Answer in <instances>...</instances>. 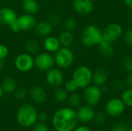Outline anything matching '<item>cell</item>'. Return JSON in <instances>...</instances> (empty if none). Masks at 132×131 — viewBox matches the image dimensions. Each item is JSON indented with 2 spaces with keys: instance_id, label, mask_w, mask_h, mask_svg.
Returning <instances> with one entry per match:
<instances>
[{
  "instance_id": "obj_1",
  "label": "cell",
  "mask_w": 132,
  "mask_h": 131,
  "mask_svg": "<svg viewBox=\"0 0 132 131\" xmlns=\"http://www.w3.org/2000/svg\"><path fill=\"white\" fill-rule=\"evenodd\" d=\"M78 122L77 111L71 107H63L57 110L52 119V124L56 131H73Z\"/></svg>"
},
{
  "instance_id": "obj_2",
  "label": "cell",
  "mask_w": 132,
  "mask_h": 131,
  "mask_svg": "<svg viewBox=\"0 0 132 131\" xmlns=\"http://www.w3.org/2000/svg\"><path fill=\"white\" fill-rule=\"evenodd\" d=\"M38 120V112L36 107L30 103L22 105L17 111L16 120L23 127H29L34 125Z\"/></svg>"
},
{
  "instance_id": "obj_3",
  "label": "cell",
  "mask_w": 132,
  "mask_h": 131,
  "mask_svg": "<svg viewBox=\"0 0 132 131\" xmlns=\"http://www.w3.org/2000/svg\"><path fill=\"white\" fill-rule=\"evenodd\" d=\"M102 40V32L95 25H88L80 34V41L87 47H94L98 46Z\"/></svg>"
},
{
  "instance_id": "obj_4",
  "label": "cell",
  "mask_w": 132,
  "mask_h": 131,
  "mask_svg": "<svg viewBox=\"0 0 132 131\" xmlns=\"http://www.w3.org/2000/svg\"><path fill=\"white\" fill-rule=\"evenodd\" d=\"M93 72L86 66L76 68L72 74V80L76 83L79 89H84L92 83Z\"/></svg>"
},
{
  "instance_id": "obj_5",
  "label": "cell",
  "mask_w": 132,
  "mask_h": 131,
  "mask_svg": "<svg viewBox=\"0 0 132 131\" xmlns=\"http://www.w3.org/2000/svg\"><path fill=\"white\" fill-rule=\"evenodd\" d=\"M56 65L60 69H68L74 62V54L68 47H60L54 53Z\"/></svg>"
},
{
  "instance_id": "obj_6",
  "label": "cell",
  "mask_w": 132,
  "mask_h": 131,
  "mask_svg": "<svg viewBox=\"0 0 132 131\" xmlns=\"http://www.w3.org/2000/svg\"><path fill=\"white\" fill-rule=\"evenodd\" d=\"M34 65L38 70L46 73L56 65L54 56L48 52L38 53L34 58Z\"/></svg>"
},
{
  "instance_id": "obj_7",
  "label": "cell",
  "mask_w": 132,
  "mask_h": 131,
  "mask_svg": "<svg viewBox=\"0 0 132 131\" xmlns=\"http://www.w3.org/2000/svg\"><path fill=\"white\" fill-rule=\"evenodd\" d=\"M103 93L100 86L96 85H89L84 88V99L87 105L90 107L97 106L101 100Z\"/></svg>"
},
{
  "instance_id": "obj_8",
  "label": "cell",
  "mask_w": 132,
  "mask_h": 131,
  "mask_svg": "<svg viewBox=\"0 0 132 131\" xmlns=\"http://www.w3.org/2000/svg\"><path fill=\"white\" fill-rule=\"evenodd\" d=\"M125 107H126L121 98H112L105 104L104 112L108 117H118L123 114Z\"/></svg>"
},
{
  "instance_id": "obj_9",
  "label": "cell",
  "mask_w": 132,
  "mask_h": 131,
  "mask_svg": "<svg viewBox=\"0 0 132 131\" xmlns=\"http://www.w3.org/2000/svg\"><path fill=\"white\" fill-rule=\"evenodd\" d=\"M123 33L122 26L117 22L108 24L102 32V39L108 42H114L118 40Z\"/></svg>"
},
{
  "instance_id": "obj_10",
  "label": "cell",
  "mask_w": 132,
  "mask_h": 131,
  "mask_svg": "<svg viewBox=\"0 0 132 131\" xmlns=\"http://www.w3.org/2000/svg\"><path fill=\"white\" fill-rule=\"evenodd\" d=\"M15 66L17 70L22 73H27L35 66L34 58L28 53H22L18 55L15 59Z\"/></svg>"
},
{
  "instance_id": "obj_11",
  "label": "cell",
  "mask_w": 132,
  "mask_h": 131,
  "mask_svg": "<svg viewBox=\"0 0 132 131\" xmlns=\"http://www.w3.org/2000/svg\"><path fill=\"white\" fill-rule=\"evenodd\" d=\"M64 80V76L60 69L58 68H52L46 73V83L55 87L60 86Z\"/></svg>"
},
{
  "instance_id": "obj_12",
  "label": "cell",
  "mask_w": 132,
  "mask_h": 131,
  "mask_svg": "<svg viewBox=\"0 0 132 131\" xmlns=\"http://www.w3.org/2000/svg\"><path fill=\"white\" fill-rule=\"evenodd\" d=\"M16 22L19 24L21 31H29L33 29L37 22L34 15L28 13H24L19 15Z\"/></svg>"
},
{
  "instance_id": "obj_13",
  "label": "cell",
  "mask_w": 132,
  "mask_h": 131,
  "mask_svg": "<svg viewBox=\"0 0 132 131\" xmlns=\"http://www.w3.org/2000/svg\"><path fill=\"white\" fill-rule=\"evenodd\" d=\"M95 111L93 109L92 107H90L88 105L81 106L77 108V115L78 120L83 124H88L94 120V116H95Z\"/></svg>"
},
{
  "instance_id": "obj_14",
  "label": "cell",
  "mask_w": 132,
  "mask_h": 131,
  "mask_svg": "<svg viewBox=\"0 0 132 131\" xmlns=\"http://www.w3.org/2000/svg\"><path fill=\"white\" fill-rule=\"evenodd\" d=\"M72 5L74 11L80 15H88L94 9L92 0H73Z\"/></svg>"
},
{
  "instance_id": "obj_15",
  "label": "cell",
  "mask_w": 132,
  "mask_h": 131,
  "mask_svg": "<svg viewBox=\"0 0 132 131\" xmlns=\"http://www.w3.org/2000/svg\"><path fill=\"white\" fill-rule=\"evenodd\" d=\"M18 18L15 11L10 7H2L0 8V23L9 26L15 22Z\"/></svg>"
},
{
  "instance_id": "obj_16",
  "label": "cell",
  "mask_w": 132,
  "mask_h": 131,
  "mask_svg": "<svg viewBox=\"0 0 132 131\" xmlns=\"http://www.w3.org/2000/svg\"><path fill=\"white\" fill-rule=\"evenodd\" d=\"M43 45L45 51L50 53H55L61 47L58 37L50 35L45 37Z\"/></svg>"
},
{
  "instance_id": "obj_17",
  "label": "cell",
  "mask_w": 132,
  "mask_h": 131,
  "mask_svg": "<svg viewBox=\"0 0 132 131\" xmlns=\"http://www.w3.org/2000/svg\"><path fill=\"white\" fill-rule=\"evenodd\" d=\"M31 99L37 103H43L46 100V93L45 90L39 86H33L29 90Z\"/></svg>"
},
{
  "instance_id": "obj_18",
  "label": "cell",
  "mask_w": 132,
  "mask_h": 131,
  "mask_svg": "<svg viewBox=\"0 0 132 131\" xmlns=\"http://www.w3.org/2000/svg\"><path fill=\"white\" fill-rule=\"evenodd\" d=\"M53 25L48 20L39 21L36 22L33 29L35 30L36 34H37L38 36L42 37H46L51 34L53 31Z\"/></svg>"
},
{
  "instance_id": "obj_19",
  "label": "cell",
  "mask_w": 132,
  "mask_h": 131,
  "mask_svg": "<svg viewBox=\"0 0 132 131\" xmlns=\"http://www.w3.org/2000/svg\"><path fill=\"white\" fill-rule=\"evenodd\" d=\"M109 78L108 71L104 68H99L93 73L92 82L97 86H104L107 83Z\"/></svg>"
},
{
  "instance_id": "obj_20",
  "label": "cell",
  "mask_w": 132,
  "mask_h": 131,
  "mask_svg": "<svg viewBox=\"0 0 132 131\" xmlns=\"http://www.w3.org/2000/svg\"><path fill=\"white\" fill-rule=\"evenodd\" d=\"M58 39H59V41H60V46L62 47H68L70 48L72 44L73 43V41H74V36L72 33L71 31H69V30H63L62 31L59 36H58Z\"/></svg>"
},
{
  "instance_id": "obj_21",
  "label": "cell",
  "mask_w": 132,
  "mask_h": 131,
  "mask_svg": "<svg viewBox=\"0 0 132 131\" xmlns=\"http://www.w3.org/2000/svg\"><path fill=\"white\" fill-rule=\"evenodd\" d=\"M22 6L26 13L35 15L39 9V5L36 0H22Z\"/></svg>"
},
{
  "instance_id": "obj_22",
  "label": "cell",
  "mask_w": 132,
  "mask_h": 131,
  "mask_svg": "<svg viewBox=\"0 0 132 131\" xmlns=\"http://www.w3.org/2000/svg\"><path fill=\"white\" fill-rule=\"evenodd\" d=\"M100 53L104 57H111L114 53V49L111 42H108L102 39L101 42L98 44Z\"/></svg>"
},
{
  "instance_id": "obj_23",
  "label": "cell",
  "mask_w": 132,
  "mask_h": 131,
  "mask_svg": "<svg viewBox=\"0 0 132 131\" xmlns=\"http://www.w3.org/2000/svg\"><path fill=\"white\" fill-rule=\"evenodd\" d=\"M2 87L3 91L6 93H14L17 88V83L15 80L12 77H6L3 80L2 83Z\"/></svg>"
},
{
  "instance_id": "obj_24",
  "label": "cell",
  "mask_w": 132,
  "mask_h": 131,
  "mask_svg": "<svg viewBox=\"0 0 132 131\" xmlns=\"http://www.w3.org/2000/svg\"><path fill=\"white\" fill-rule=\"evenodd\" d=\"M26 52L32 55V54H37L39 50V46L37 41L34 39H28L26 41L24 45Z\"/></svg>"
},
{
  "instance_id": "obj_25",
  "label": "cell",
  "mask_w": 132,
  "mask_h": 131,
  "mask_svg": "<svg viewBox=\"0 0 132 131\" xmlns=\"http://www.w3.org/2000/svg\"><path fill=\"white\" fill-rule=\"evenodd\" d=\"M68 103L70 105V107L73 109H77L80 107L81 104V97L79 93L77 92L71 93L70 96H68Z\"/></svg>"
},
{
  "instance_id": "obj_26",
  "label": "cell",
  "mask_w": 132,
  "mask_h": 131,
  "mask_svg": "<svg viewBox=\"0 0 132 131\" xmlns=\"http://www.w3.org/2000/svg\"><path fill=\"white\" fill-rule=\"evenodd\" d=\"M54 98L57 102L63 103L68 98V92L64 88L58 87L54 91Z\"/></svg>"
},
{
  "instance_id": "obj_27",
  "label": "cell",
  "mask_w": 132,
  "mask_h": 131,
  "mask_svg": "<svg viewBox=\"0 0 132 131\" xmlns=\"http://www.w3.org/2000/svg\"><path fill=\"white\" fill-rule=\"evenodd\" d=\"M121 99L125 103V107H132V88L125 90L121 94Z\"/></svg>"
},
{
  "instance_id": "obj_28",
  "label": "cell",
  "mask_w": 132,
  "mask_h": 131,
  "mask_svg": "<svg viewBox=\"0 0 132 131\" xmlns=\"http://www.w3.org/2000/svg\"><path fill=\"white\" fill-rule=\"evenodd\" d=\"M107 114L105 112L103 111H100L95 113L94 118V121L95 123V124L97 125H102L105 123L106 120H107Z\"/></svg>"
},
{
  "instance_id": "obj_29",
  "label": "cell",
  "mask_w": 132,
  "mask_h": 131,
  "mask_svg": "<svg viewBox=\"0 0 132 131\" xmlns=\"http://www.w3.org/2000/svg\"><path fill=\"white\" fill-rule=\"evenodd\" d=\"M77 21L73 17H69L67 18L64 22V26L67 30L69 31H73L77 28Z\"/></svg>"
},
{
  "instance_id": "obj_30",
  "label": "cell",
  "mask_w": 132,
  "mask_h": 131,
  "mask_svg": "<svg viewBox=\"0 0 132 131\" xmlns=\"http://www.w3.org/2000/svg\"><path fill=\"white\" fill-rule=\"evenodd\" d=\"M64 89L68 92V93H73V92H77V90L79 89L77 85L76 84V83L71 79V80H67L66 83H65V85H64Z\"/></svg>"
},
{
  "instance_id": "obj_31",
  "label": "cell",
  "mask_w": 132,
  "mask_h": 131,
  "mask_svg": "<svg viewBox=\"0 0 132 131\" xmlns=\"http://www.w3.org/2000/svg\"><path fill=\"white\" fill-rule=\"evenodd\" d=\"M130 128V126L128 124L125 122H120L116 124H114L112 127L111 131H128Z\"/></svg>"
},
{
  "instance_id": "obj_32",
  "label": "cell",
  "mask_w": 132,
  "mask_h": 131,
  "mask_svg": "<svg viewBox=\"0 0 132 131\" xmlns=\"http://www.w3.org/2000/svg\"><path fill=\"white\" fill-rule=\"evenodd\" d=\"M122 66L124 69L132 73V57L131 56H125L122 60Z\"/></svg>"
},
{
  "instance_id": "obj_33",
  "label": "cell",
  "mask_w": 132,
  "mask_h": 131,
  "mask_svg": "<svg viewBox=\"0 0 132 131\" xmlns=\"http://www.w3.org/2000/svg\"><path fill=\"white\" fill-rule=\"evenodd\" d=\"M14 93H15V98L19 99V100L24 99L27 96V94L29 93L28 91H27V90L25 89V88H23V87H20V88H18V89L16 88V90H15Z\"/></svg>"
},
{
  "instance_id": "obj_34",
  "label": "cell",
  "mask_w": 132,
  "mask_h": 131,
  "mask_svg": "<svg viewBox=\"0 0 132 131\" xmlns=\"http://www.w3.org/2000/svg\"><path fill=\"white\" fill-rule=\"evenodd\" d=\"M124 41L125 44L129 46H132V28L126 30L124 34Z\"/></svg>"
},
{
  "instance_id": "obj_35",
  "label": "cell",
  "mask_w": 132,
  "mask_h": 131,
  "mask_svg": "<svg viewBox=\"0 0 132 131\" xmlns=\"http://www.w3.org/2000/svg\"><path fill=\"white\" fill-rule=\"evenodd\" d=\"M61 20V18L60 16V15H58L57 13H53V14H51L49 18H48V21L53 25H56L57 24L60 23Z\"/></svg>"
},
{
  "instance_id": "obj_36",
  "label": "cell",
  "mask_w": 132,
  "mask_h": 131,
  "mask_svg": "<svg viewBox=\"0 0 132 131\" xmlns=\"http://www.w3.org/2000/svg\"><path fill=\"white\" fill-rule=\"evenodd\" d=\"M33 131H50L48 126L45 124V122H38L35 124Z\"/></svg>"
},
{
  "instance_id": "obj_37",
  "label": "cell",
  "mask_w": 132,
  "mask_h": 131,
  "mask_svg": "<svg viewBox=\"0 0 132 131\" xmlns=\"http://www.w3.org/2000/svg\"><path fill=\"white\" fill-rule=\"evenodd\" d=\"M9 52V48L5 45L0 43V59L4 60L5 58H7Z\"/></svg>"
},
{
  "instance_id": "obj_38",
  "label": "cell",
  "mask_w": 132,
  "mask_h": 131,
  "mask_svg": "<svg viewBox=\"0 0 132 131\" xmlns=\"http://www.w3.org/2000/svg\"><path fill=\"white\" fill-rule=\"evenodd\" d=\"M125 83H124L122 80H115L113 83V87L117 91L123 90L125 89Z\"/></svg>"
},
{
  "instance_id": "obj_39",
  "label": "cell",
  "mask_w": 132,
  "mask_h": 131,
  "mask_svg": "<svg viewBox=\"0 0 132 131\" xmlns=\"http://www.w3.org/2000/svg\"><path fill=\"white\" fill-rule=\"evenodd\" d=\"M17 20V19H16ZM9 28L13 32H15V33H17V32H20L21 30H20V28H19V24L17 23V22L15 21V22H13L12 24H11L9 26Z\"/></svg>"
},
{
  "instance_id": "obj_40",
  "label": "cell",
  "mask_w": 132,
  "mask_h": 131,
  "mask_svg": "<svg viewBox=\"0 0 132 131\" xmlns=\"http://www.w3.org/2000/svg\"><path fill=\"white\" fill-rule=\"evenodd\" d=\"M48 119V114L45 111H42L40 113H38V120L41 122H45Z\"/></svg>"
},
{
  "instance_id": "obj_41",
  "label": "cell",
  "mask_w": 132,
  "mask_h": 131,
  "mask_svg": "<svg viewBox=\"0 0 132 131\" xmlns=\"http://www.w3.org/2000/svg\"><path fill=\"white\" fill-rule=\"evenodd\" d=\"M125 84L128 86V88H132V73L128 74L125 77Z\"/></svg>"
},
{
  "instance_id": "obj_42",
  "label": "cell",
  "mask_w": 132,
  "mask_h": 131,
  "mask_svg": "<svg viewBox=\"0 0 132 131\" xmlns=\"http://www.w3.org/2000/svg\"><path fill=\"white\" fill-rule=\"evenodd\" d=\"M73 131H91L90 127H88L86 125H80V126H77L76 128Z\"/></svg>"
},
{
  "instance_id": "obj_43",
  "label": "cell",
  "mask_w": 132,
  "mask_h": 131,
  "mask_svg": "<svg viewBox=\"0 0 132 131\" xmlns=\"http://www.w3.org/2000/svg\"><path fill=\"white\" fill-rule=\"evenodd\" d=\"M124 2L128 8L132 9V0H124Z\"/></svg>"
},
{
  "instance_id": "obj_44",
  "label": "cell",
  "mask_w": 132,
  "mask_h": 131,
  "mask_svg": "<svg viewBox=\"0 0 132 131\" xmlns=\"http://www.w3.org/2000/svg\"><path fill=\"white\" fill-rule=\"evenodd\" d=\"M3 93H4L3 89H2V85H0V99L2 97V96H3Z\"/></svg>"
},
{
  "instance_id": "obj_45",
  "label": "cell",
  "mask_w": 132,
  "mask_h": 131,
  "mask_svg": "<svg viewBox=\"0 0 132 131\" xmlns=\"http://www.w3.org/2000/svg\"><path fill=\"white\" fill-rule=\"evenodd\" d=\"M3 66H4V62H3L2 59H0V70L2 69Z\"/></svg>"
},
{
  "instance_id": "obj_46",
  "label": "cell",
  "mask_w": 132,
  "mask_h": 131,
  "mask_svg": "<svg viewBox=\"0 0 132 131\" xmlns=\"http://www.w3.org/2000/svg\"><path fill=\"white\" fill-rule=\"evenodd\" d=\"M130 17H131V19L132 20V10L131 12V13H130Z\"/></svg>"
},
{
  "instance_id": "obj_47",
  "label": "cell",
  "mask_w": 132,
  "mask_h": 131,
  "mask_svg": "<svg viewBox=\"0 0 132 131\" xmlns=\"http://www.w3.org/2000/svg\"><path fill=\"white\" fill-rule=\"evenodd\" d=\"M128 131H132V127H130V128L128 129Z\"/></svg>"
},
{
  "instance_id": "obj_48",
  "label": "cell",
  "mask_w": 132,
  "mask_h": 131,
  "mask_svg": "<svg viewBox=\"0 0 132 131\" xmlns=\"http://www.w3.org/2000/svg\"><path fill=\"white\" fill-rule=\"evenodd\" d=\"M94 131H105V130H96Z\"/></svg>"
}]
</instances>
